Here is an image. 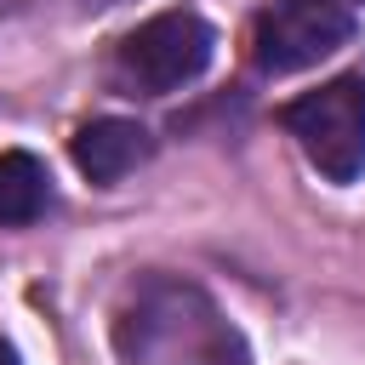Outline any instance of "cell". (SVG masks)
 Here are the masks:
<instances>
[{"instance_id": "obj_5", "label": "cell", "mask_w": 365, "mask_h": 365, "mask_svg": "<svg viewBox=\"0 0 365 365\" xmlns=\"http://www.w3.org/2000/svg\"><path fill=\"white\" fill-rule=\"evenodd\" d=\"M148 131L137 125V120H91V125H80L74 131V165L91 177V182H120L125 171H137L143 160H148Z\"/></svg>"}, {"instance_id": "obj_6", "label": "cell", "mask_w": 365, "mask_h": 365, "mask_svg": "<svg viewBox=\"0 0 365 365\" xmlns=\"http://www.w3.org/2000/svg\"><path fill=\"white\" fill-rule=\"evenodd\" d=\"M51 205V177L29 148L0 154V228H23Z\"/></svg>"}, {"instance_id": "obj_4", "label": "cell", "mask_w": 365, "mask_h": 365, "mask_svg": "<svg viewBox=\"0 0 365 365\" xmlns=\"http://www.w3.org/2000/svg\"><path fill=\"white\" fill-rule=\"evenodd\" d=\"M354 40V11L342 0H268L257 11V63L268 74H297L331 57L336 46Z\"/></svg>"}, {"instance_id": "obj_3", "label": "cell", "mask_w": 365, "mask_h": 365, "mask_svg": "<svg viewBox=\"0 0 365 365\" xmlns=\"http://www.w3.org/2000/svg\"><path fill=\"white\" fill-rule=\"evenodd\" d=\"M285 131L302 143L308 165L331 182H354L365 171V68L325 80L319 91H302L285 103Z\"/></svg>"}, {"instance_id": "obj_7", "label": "cell", "mask_w": 365, "mask_h": 365, "mask_svg": "<svg viewBox=\"0 0 365 365\" xmlns=\"http://www.w3.org/2000/svg\"><path fill=\"white\" fill-rule=\"evenodd\" d=\"M0 365H17V354H11V342L0 336Z\"/></svg>"}, {"instance_id": "obj_1", "label": "cell", "mask_w": 365, "mask_h": 365, "mask_svg": "<svg viewBox=\"0 0 365 365\" xmlns=\"http://www.w3.org/2000/svg\"><path fill=\"white\" fill-rule=\"evenodd\" d=\"M114 348L125 365H251V348L222 308L171 274H143L125 291L114 314Z\"/></svg>"}, {"instance_id": "obj_2", "label": "cell", "mask_w": 365, "mask_h": 365, "mask_svg": "<svg viewBox=\"0 0 365 365\" xmlns=\"http://www.w3.org/2000/svg\"><path fill=\"white\" fill-rule=\"evenodd\" d=\"M211 51H217V34L200 11H160L114 46V80L137 97H165L200 80Z\"/></svg>"}]
</instances>
